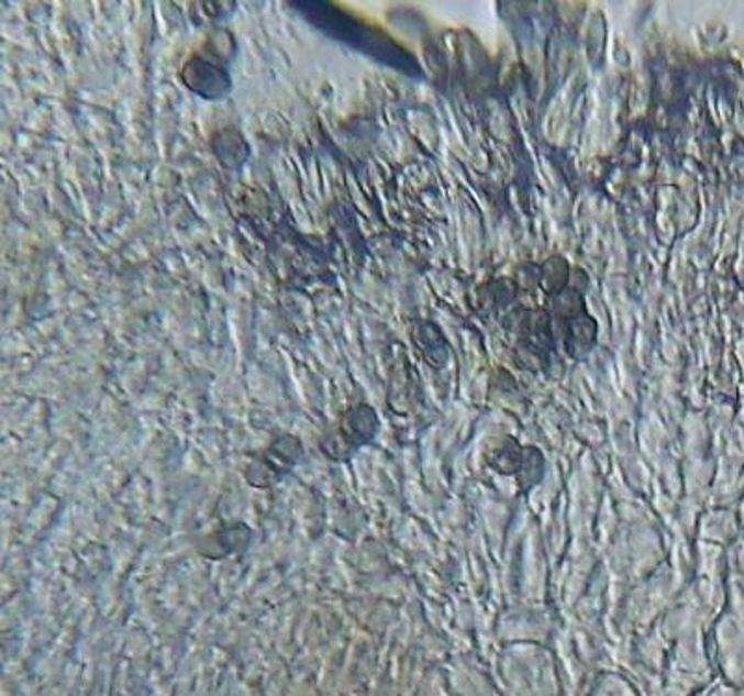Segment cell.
Segmentation results:
<instances>
[{
	"label": "cell",
	"instance_id": "obj_1",
	"mask_svg": "<svg viewBox=\"0 0 744 696\" xmlns=\"http://www.w3.org/2000/svg\"><path fill=\"white\" fill-rule=\"evenodd\" d=\"M378 429V416L370 406H354L343 416L337 430L322 438V453L333 462L351 461L352 454L375 440Z\"/></svg>",
	"mask_w": 744,
	"mask_h": 696
},
{
	"label": "cell",
	"instance_id": "obj_2",
	"mask_svg": "<svg viewBox=\"0 0 744 696\" xmlns=\"http://www.w3.org/2000/svg\"><path fill=\"white\" fill-rule=\"evenodd\" d=\"M303 445L297 437L285 434L246 467V483L254 488H273L302 462Z\"/></svg>",
	"mask_w": 744,
	"mask_h": 696
},
{
	"label": "cell",
	"instance_id": "obj_3",
	"mask_svg": "<svg viewBox=\"0 0 744 696\" xmlns=\"http://www.w3.org/2000/svg\"><path fill=\"white\" fill-rule=\"evenodd\" d=\"M491 466L504 475H518L521 488L529 490L544 477V456L534 448H502Z\"/></svg>",
	"mask_w": 744,
	"mask_h": 696
},
{
	"label": "cell",
	"instance_id": "obj_4",
	"mask_svg": "<svg viewBox=\"0 0 744 696\" xmlns=\"http://www.w3.org/2000/svg\"><path fill=\"white\" fill-rule=\"evenodd\" d=\"M181 79L188 90L206 99H222L231 90V80L224 67L216 66L211 58H192L182 67Z\"/></svg>",
	"mask_w": 744,
	"mask_h": 696
},
{
	"label": "cell",
	"instance_id": "obj_5",
	"mask_svg": "<svg viewBox=\"0 0 744 696\" xmlns=\"http://www.w3.org/2000/svg\"><path fill=\"white\" fill-rule=\"evenodd\" d=\"M252 542V529L244 523H230L214 533L207 534L198 542V551L201 557L219 559L230 557L233 553H243Z\"/></svg>",
	"mask_w": 744,
	"mask_h": 696
},
{
	"label": "cell",
	"instance_id": "obj_6",
	"mask_svg": "<svg viewBox=\"0 0 744 696\" xmlns=\"http://www.w3.org/2000/svg\"><path fill=\"white\" fill-rule=\"evenodd\" d=\"M243 136L233 131V129H227V131H222L219 139L212 142V150L219 155L220 161L225 166L230 168H236L244 163V155H241V150H235V147H244ZM243 152H248V150H243Z\"/></svg>",
	"mask_w": 744,
	"mask_h": 696
}]
</instances>
